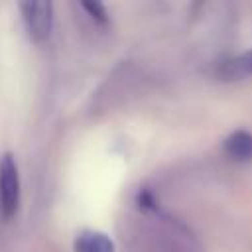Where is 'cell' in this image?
I'll return each instance as SVG.
<instances>
[{
	"label": "cell",
	"mask_w": 252,
	"mask_h": 252,
	"mask_svg": "<svg viewBox=\"0 0 252 252\" xmlns=\"http://www.w3.org/2000/svg\"><path fill=\"white\" fill-rule=\"evenodd\" d=\"M20 205V175L12 154H4L0 159V215L12 219Z\"/></svg>",
	"instance_id": "1"
},
{
	"label": "cell",
	"mask_w": 252,
	"mask_h": 252,
	"mask_svg": "<svg viewBox=\"0 0 252 252\" xmlns=\"http://www.w3.org/2000/svg\"><path fill=\"white\" fill-rule=\"evenodd\" d=\"M224 152L234 161H252V134L248 130H236L224 140Z\"/></svg>",
	"instance_id": "3"
},
{
	"label": "cell",
	"mask_w": 252,
	"mask_h": 252,
	"mask_svg": "<svg viewBox=\"0 0 252 252\" xmlns=\"http://www.w3.org/2000/svg\"><path fill=\"white\" fill-rule=\"evenodd\" d=\"M217 73L224 81H236V79L252 75V49L246 51V53H240V55H236V57H232L228 61H224L219 67Z\"/></svg>",
	"instance_id": "4"
},
{
	"label": "cell",
	"mask_w": 252,
	"mask_h": 252,
	"mask_svg": "<svg viewBox=\"0 0 252 252\" xmlns=\"http://www.w3.org/2000/svg\"><path fill=\"white\" fill-rule=\"evenodd\" d=\"M75 252H114V244L102 232H83L75 240Z\"/></svg>",
	"instance_id": "5"
},
{
	"label": "cell",
	"mask_w": 252,
	"mask_h": 252,
	"mask_svg": "<svg viewBox=\"0 0 252 252\" xmlns=\"http://www.w3.org/2000/svg\"><path fill=\"white\" fill-rule=\"evenodd\" d=\"M22 18L26 24V30L33 41H43L51 32V4L49 2H24L22 6Z\"/></svg>",
	"instance_id": "2"
},
{
	"label": "cell",
	"mask_w": 252,
	"mask_h": 252,
	"mask_svg": "<svg viewBox=\"0 0 252 252\" xmlns=\"http://www.w3.org/2000/svg\"><path fill=\"white\" fill-rule=\"evenodd\" d=\"M83 8H85V10L91 14V18L96 20L98 24H106V22H108V14H106V10H104L102 4H98V2H83Z\"/></svg>",
	"instance_id": "6"
}]
</instances>
